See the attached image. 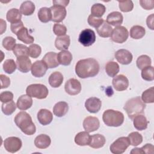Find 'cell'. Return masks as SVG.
<instances>
[{
	"mask_svg": "<svg viewBox=\"0 0 154 154\" xmlns=\"http://www.w3.org/2000/svg\"><path fill=\"white\" fill-rule=\"evenodd\" d=\"M102 102L96 97H91L87 99L85 102L86 109L90 113H96L101 108Z\"/></svg>",
	"mask_w": 154,
	"mask_h": 154,
	"instance_id": "16",
	"label": "cell"
},
{
	"mask_svg": "<svg viewBox=\"0 0 154 154\" xmlns=\"http://www.w3.org/2000/svg\"><path fill=\"white\" fill-rule=\"evenodd\" d=\"M69 110V105L67 102L61 101L57 102L53 108V112L55 116L61 117L65 116Z\"/></svg>",
	"mask_w": 154,
	"mask_h": 154,
	"instance_id": "25",
	"label": "cell"
},
{
	"mask_svg": "<svg viewBox=\"0 0 154 154\" xmlns=\"http://www.w3.org/2000/svg\"><path fill=\"white\" fill-rule=\"evenodd\" d=\"M52 3L54 5H60L66 7L68 4L69 3V1L67 0H57V1H52Z\"/></svg>",
	"mask_w": 154,
	"mask_h": 154,
	"instance_id": "56",
	"label": "cell"
},
{
	"mask_svg": "<svg viewBox=\"0 0 154 154\" xmlns=\"http://www.w3.org/2000/svg\"><path fill=\"white\" fill-rule=\"evenodd\" d=\"M50 9L52 14L51 20L54 22H61L66 16V10L65 7L62 5H54L50 7Z\"/></svg>",
	"mask_w": 154,
	"mask_h": 154,
	"instance_id": "10",
	"label": "cell"
},
{
	"mask_svg": "<svg viewBox=\"0 0 154 154\" xmlns=\"http://www.w3.org/2000/svg\"><path fill=\"white\" fill-rule=\"evenodd\" d=\"M22 27H23V22L21 20H20L16 23H11V26H10V29H11V31H12V32L16 34V33L18 32V31L19 29H20Z\"/></svg>",
	"mask_w": 154,
	"mask_h": 154,
	"instance_id": "53",
	"label": "cell"
},
{
	"mask_svg": "<svg viewBox=\"0 0 154 154\" xmlns=\"http://www.w3.org/2000/svg\"><path fill=\"white\" fill-rule=\"evenodd\" d=\"M35 5L31 1H26L22 2L20 7V11L25 16H30L35 11Z\"/></svg>",
	"mask_w": 154,
	"mask_h": 154,
	"instance_id": "33",
	"label": "cell"
},
{
	"mask_svg": "<svg viewBox=\"0 0 154 154\" xmlns=\"http://www.w3.org/2000/svg\"><path fill=\"white\" fill-rule=\"evenodd\" d=\"M17 105L13 100L7 103H2L1 106V109L2 112L6 116H10L13 114L16 109Z\"/></svg>",
	"mask_w": 154,
	"mask_h": 154,
	"instance_id": "41",
	"label": "cell"
},
{
	"mask_svg": "<svg viewBox=\"0 0 154 154\" xmlns=\"http://www.w3.org/2000/svg\"><path fill=\"white\" fill-rule=\"evenodd\" d=\"M131 153L132 154V153H137V154H139V153H144L142 149L141 148H134L132 149V150H131Z\"/></svg>",
	"mask_w": 154,
	"mask_h": 154,
	"instance_id": "58",
	"label": "cell"
},
{
	"mask_svg": "<svg viewBox=\"0 0 154 154\" xmlns=\"http://www.w3.org/2000/svg\"><path fill=\"white\" fill-rule=\"evenodd\" d=\"M119 8L122 12H129L132 10L134 8V4L132 1H118Z\"/></svg>",
	"mask_w": 154,
	"mask_h": 154,
	"instance_id": "47",
	"label": "cell"
},
{
	"mask_svg": "<svg viewBox=\"0 0 154 154\" xmlns=\"http://www.w3.org/2000/svg\"><path fill=\"white\" fill-rule=\"evenodd\" d=\"M91 136L87 131H82L78 133L75 137V142L81 146L88 145L90 141Z\"/></svg>",
	"mask_w": 154,
	"mask_h": 154,
	"instance_id": "27",
	"label": "cell"
},
{
	"mask_svg": "<svg viewBox=\"0 0 154 154\" xmlns=\"http://www.w3.org/2000/svg\"><path fill=\"white\" fill-rule=\"evenodd\" d=\"M63 76L59 72H54L49 77V83L53 88L59 87L63 83Z\"/></svg>",
	"mask_w": 154,
	"mask_h": 154,
	"instance_id": "30",
	"label": "cell"
},
{
	"mask_svg": "<svg viewBox=\"0 0 154 154\" xmlns=\"http://www.w3.org/2000/svg\"><path fill=\"white\" fill-rule=\"evenodd\" d=\"M130 142L128 137H122L117 138L110 146V151L114 154H122L124 153L129 146Z\"/></svg>",
	"mask_w": 154,
	"mask_h": 154,
	"instance_id": "6",
	"label": "cell"
},
{
	"mask_svg": "<svg viewBox=\"0 0 154 154\" xmlns=\"http://www.w3.org/2000/svg\"><path fill=\"white\" fill-rule=\"evenodd\" d=\"M78 41L84 46H90L92 45L96 41L95 32L91 29H85L79 34Z\"/></svg>",
	"mask_w": 154,
	"mask_h": 154,
	"instance_id": "8",
	"label": "cell"
},
{
	"mask_svg": "<svg viewBox=\"0 0 154 154\" xmlns=\"http://www.w3.org/2000/svg\"><path fill=\"white\" fill-rule=\"evenodd\" d=\"M99 126V120L96 117L88 116L84 120L83 127L85 131L88 132H91L97 130Z\"/></svg>",
	"mask_w": 154,
	"mask_h": 154,
	"instance_id": "15",
	"label": "cell"
},
{
	"mask_svg": "<svg viewBox=\"0 0 154 154\" xmlns=\"http://www.w3.org/2000/svg\"><path fill=\"white\" fill-rule=\"evenodd\" d=\"M3 69L8 74L13 73L16 69L17 66L13 59L6 60L2 65Z\"/></svg>",
	"mask_w": 154,
	"mask_h": 154,
	"instance_id": "44",
	"label": "cell"
},
{
	"mask_svg": "<svg viewBox=\"0 0 154 154\" xmlns=\"http://www.w3.org/2000/svg\"><path fill=\"white\" fill-rule=\"evenodd\" d=\"M16 63L17 69L22 73H27L31 69V61L27 56L17 57Z\"/></svg>",
	"mask_w": 154,
	"mask_h": 154,
	"instance_id": "17",
	"label": "cell"
},
{
	"mask_svg": "<svg viewBox=\"0 0 154 154\" xmlns=\"http://www.w3.org/2000/svg\"><path fill=\"white\" fill-rule=\"evenodd\" d=\"M103 21L104 20L102 18L94 17L91 14L88 17V23L90 26L95 28H97L98 27H99L102 24Z\"/></svg>",
	"mask_w": 154,
	"mask_h": 154,
	"instance_id": "48",
	"label": "cell"
},
{
	"mask_svg": "<svg viewBox=\"0 0 154 154\" xmlns=\"http://www.w3.org/2000/svg\"><path fill=\"white\" fill-rule=\"evenodd\" d=\"M146 34L145 28L140 25H134L130 29V36L134 39H140Z\"/></svg>",
	"mask_w": 154,
	"mask_h": 154,
	"instance_id": "34",
	"label": "cell"
},
{
	"mask_svg": "<svg viewBox=\"0 0 154 154\" xmlns=\"http://www.w3.org/2000/svg\"><path fill=\"white\" fill-rule=\"evenodd\" d=\"M48 67L45 62L42 60H38L35 61L31 67V73L36 78H41L43 76Z\"/></svg>",
	"mask_w": 154,
	"mask_h": 154,
	"instance_id": "14",
	"label": "cell"
},
{
	"mask_svg": "<svg viewBox=\"0 0 154 154\" xmlns=\"http://www.w3.org/2000/svg\"><path fill=\"white\" fill-rule=\"evenodd\" d=\"M32 99L31 97L27 94H23L20 96L17 100V107L22 111L26 110L31 107L32 105Z\"/></svg>",
	"mask_w": 154,
	"mask_h": 154,
	"instance_id": "21",
	"label": "cell"
},
{
	"mask_svg": "<svg viewBox=\"0 0 154 154\" xmlns=\"http://www.w3.org/2000/svg\"><path fill=\"white\" fill-rule=\"evenodd\" d=\"M47 67L49 69L55 68L60 64L57 60V54L54 52H49L46 53L42 58Z\"/></svg>",
	"mask_w": 154,
	"mask_h": 154,
	"instance_id": "19",
	"label": "cell"
},
{
	"mask_svg": "<svg viewBox=\"0 0 154 154\" xmlns=\"http://www.w3.org/2000/svg\"><path fill=\"white\" fill-rule=\"evenodd\" d=\"M123 20V15L119 11H112L106 17V22L114 26H120Z\"/></svg>",
	"mask_w": 154,
	"mask_h": 154,
	"instance_id": "20",
	"label": "cell"
},
{
	"mask_svg": "<svg viewBox=\"0 0 154 154\" xmlns=\"http://www.w3.org/2000/svg\"><path fill=\"white\" fill-rule=\"evenodd\" d=\"M112 84L116 90L122 91L126 90L129 86V80L123 75H119L114 77Z\"/></svg>",
	"mask_w": 154,
	"mask_h": 154,
	"instance_id": "12",
	"label": "cell"
},
{
	"mask_svg": "<svg viewBox=\"0 0 154 154\" xmlns=\"http://www.w3.org/2000/svg\"><path fill=\"white\" fill-rule=\"evenodd\" d=\"M96 31L100 37L107 38L111 36L112 28L110 25L104 20L102 24L99 27L96 28Z\"/></svg>",
	"mask_w": 154,
	"mask_h": 154,
	"instance_id": "32",
	"label": "cell"
},
{
	"mask_svg": "<svg viewBox=\"0 0 154 154\" xmlns=\"http://www.w3.org/2000/svg\"><path fill=\"white\" fill-rule=\"evenodd\" d=\"M114 56L117 61L123 65L130 64L133 58L132 55L130 51L125 49H121L116 51Z\"/></svg>",
	"mask_w": 154,
	"mask_h": 154,
	"instance_id": "13",
	"label": "cell"
},
{
	"mask_svg": "<svg viewBox=\"0 0 154 154\" xmlns=\"http://www.w3.org/2000/svg\"><path fill=\"white\" fill-rule=\"evenodd\" d=\"M102 120L108 126L118 127L124 122V115L122 112L114 109H107L102 115Z\"/></svg>",
	"mask_w": 154,
	"mask_h": 154,
	"instance_id": "4",
	"label": "cell"
},
{
	"mask_svg": "<svg viewBox=\"0 0 154 154\" xmlns=\"http://www.w3.org/2000/svg\"><path fill=\"white\" fill-rule=\"evenodd\" d=\"M53 31L54 34L58 37L63 36L66 35L67 32V28L65 25L60 24V23H55L53 26Z\"/></svg>",
	"mask_w": 154,
	"mask_h": 154,
	"instance_id": "49",
	"label": "cell"
},
{
	"mask_svg": "<svg viewBox=\"0 0 154 154\" xmlns=\"http://www.w3.org/2000/svg\"><path fill=\"white\" fill-rule=\"evenodd\" d=\"M129 36L128 29L123 26H116L112 31L111 39L117 43H123L125 42Z\"/></svg>",
	"mask_w": 154,
	"mask_h": 154,
	"instance_id": "7",
	"label": "cell"
},
{
	"mask_svg": "<svg viewBox=\"0 0 154 154\" xmlns=\"http://www.w3.org/2000/svg\"><path fill=\"white\" fill-rule=\"evenodd\" d=\"M38 19L43 23H47L52 20V14L50 8L42 7L38 11Z\"/></svg>",
	"mask_w": 154,
	"mask_h": 154,
	"instance_id": "36",
	"label": "cell"
},
{
	"mask_svg": "<svg viewBox=\"0 0 154 154\" xmlns=\"http://www.w3.org/2000/svg\"><path fill=\"white\" fill-rule=\"evenodd\" d=\"M1 34H2L3 32H5L6 30L7 24L6 22L2 19H1Z\"/></svg>",
	"mask_w": 154,
	"mask_h": 154,
	"instance_id": "57",
	"label": "cell"
},
{
	"mask_svg": "<svg viewBox=\"0 0 154 154\" xmlns=\"http://www.w3.org/2000/svg\"><path fill=\"white\" fill-rule=\"evenodd\" d=\"M106 8L104 5L96 3L93 4L91 8V15L97 17H101L104 14Z\"/></svg>",
	"mask_w": 154,
	"mask_h": 154,
	"instance_id": "37",
	"label": "cell"
},
{
	"mask_svg": "<svg viewBox=\"0 0 154 154\" xmlns=\"http://www.w3.org/2000/svg\"><path fill=\"white\" fill-rule=\"evenodd\" d=\"M120 67L117 63L115 61H109L105 65V71L110 77H114L119 72Z\"/></svg>",
	"mask_w": 154,
	"mask_h": 154,
	"instance_id": "35",
	"label": "cell"
},
{
	"mask_svg": "<svg viewBox=\"0 0 154 154\" xmlns=\"http://www.w3.org/2000/svg\"><path fill=\"white\" fill-rule=\"evenodd\" d=\"M66 92L71 96L78 94L81 91L80 82L75 78H70L67 80L64 85Z\"/></svg>",
	"mask_w": 154,
	"mask_h": 154,
	"instance_id": "11",
	"label": "cell"
},
{
	"mask_svg": "<svg viewBox=\"0 0 154 154\" xmlns=\"http://www.w3.org/2000/svg\"><path fill=\"white\" fill-rule=\"evenodd\" d=\"M22 145L21 140L16 137H10L7 138L4 142L5 149L10 153H16L19 151Z\"/></svg>",
	"mask_w": 154,
	"mask_h": 154,
	"instance_id": "9",
	"label": "cell"
},
{
	"mask_svg": "<svg viewBox=\"0 0 154 154\" xmlns=\"http://www.w3.org/2000/svg\"><path fill=\"white\" fill-rule=\"evenodd\" d=\"M51 143V138L46 134L38 135L34 140V144L35 147L41 149L48 148L50 146Z\"/></svg>",
	"mask_w": 154,
	"mask_h": 154,
	"instance_id": "22",
	"label": "cell"
},
{
	"mask_svg": "<svg viewBox=\"0 0 154 154\" xmlns=\"http://www.w3.org/2000/svg\"><path fill=\"white\" fill-rule=\"evenodd\" d=\"M13 54L17 58L22 56H29L28 48L22 44L16 45L13 49Z\"/></svg>",
	"mask_w": 154,
	"mask_h": 154,
	"instance_id": "38",
	"label": "cell"
},
{
	"mask_svg": "<svg viewBox=\"0 0 154 154\" xmlns=\"http://www.w3.org/2000/svg\"><path fill=\"white\" fill-rule=\"evenodd\" d=\"M0 79H1V89L7 88L10 85V79L8 76L3 74H1Z\"/></svg>",
	"mask_w": 154,
	"mask_h": 154,
	"instance_id": "52",
	"label": "cell"
},
{
	"mask_svg": "<svg viewBox=\"0 0 154 154\" xmlns=\"http://www.w3.org/2000/svg\"><path fill=\"white\" fill-rule=\"evenodd\" d=\"M99 64L92 58L79 60L75 66V72L78 77L85 79L94 77L99 72Z\"/></svg>",
	"mask_w": 154,
	"mask_h": 154,
	"instance_id": "1",
	"label": "cell"
},
{
	"mask_svg": "<svg viewBox=\"0 0 154 154\" xmlns=\"http://www.w3.org/2000/svg\"><path fill=\"white\" fill-rule=\"evenodd\" d=\"M2 46L7 51H13L16 46V39L11 36L6 37L2 40Z\"/></svg>",
	"mask_w": 154,
	"mask_h": 154,
	"instance_id": "45",
	"label": "cell"
},
{
	"mask_svg": "<svg viewBox=\"0 0 154 154\" xmlns=\"http://www.w3.org/2000/svg\"><path fill=\"white\" fill-rule=\"evenodd\" d=\"M16 35L18 40L25 44H31L34 41V37L29 34L28 29L24 26L19 29Z\"/></svg>",
	"mask_w": 154,
	"mask_h": 154,
	"instance_id": "26",
	"label": "cell"
},
{
	"mask_svg": "<svg viewBox=\"0 0 154 154\" xmlns=\"http://www.w3.org/2000/svg\"><path fill=\"white\" fill-rule=\"evenodd\" d=\"M106 140L103 135L97 134L91 136V139L88 146L93 149H99L102 147L105 144Z\"/></svg>",
	"mask_w": 154,
	"mask_h": 154,
	"instance_id": "23",
	"label": "cell"
},
{
	"mask_svg": "<svg viewBox=\"0 0 154 154\" xmlns=\"http://www.w3.org/2000/svg\"><path fill=\"white\" fill-rule=\"evenodd\" d=\"M141 77L142 78L147 81H152L154 79V69L153 66H148L141 71Z\"/></svg>",
	"mask_w": 154,
	"mask_h": 154,
	"instance_id": "43",
	"label": "cell"
},
{
	"mask_svg": "<svg viewBox=\"0 0 154 154\" xmlns=\"http://www.w3.org/2000/svg\"><path fill=\"white\" fill-rule=\"evenodd\" d=\"M37 119L40 124L43 126L48 125L53 120L52 113L47 109H41L37 113Z\"/></svg>",
	"mask_w": 154,
	"mask_h": 154,
	"instance_id": "18",
	"label": "cell"
},
{
	"mask_svg": "<svg viewBox=\"0 0 154 154\" xmlns=\"http://www.w3.org/2000/svg\"><path fill=\"white\" fill-rule=\"evenodd\" d=\"M72 59V54L67 50L61 51L57 54V60L59 64L63 66L70 65Z\"/></svg>",
	"mask_w": 154,
	"mask_h": 154,
	"instance_id": "28",
	"label": "cell"
},
{
	"mask_svg": "<svg viewBox=\"0 0 154 154\" xmlns=\"http://www.w3.org/2000/svg\"><path fill=\"white\" fill-rule=\"evenodd\" d=\"M137 66L139 69H143L144 68L150 66L151 65V59L146 55H142L138 57L136 61Z\"/></svg>",
	"mask_w": 154,
	"mask_h": 154,
	"instance_id": "39",
	"label": "cell"
},
{
	"mask_svg": "<svg viewBox=\"0 0 154 154\" xmlns=\"http://www.w3.org/2000/svg\"><path fill=\"white\" fill-rule=\"evenodd\" d=\"M130 144L133 146H137L140 144L143 141L142 135L138 132H132L128 135V137Z\"/></svg>",
	"mask_w": 154,
	"mask_h": 154,
	"instance_id": "42",
	"label": "cell"
},
{
	"mask_svg": "<svg viewBox=\"0 0 154 154\" xmlns=\"http://www.w3.org/2000/svg\"><path fill=\"white\" fill-rule=\"evenodd\" d=\"M146 23L149 29L152 30L154 29V14H151L147 17Z\"/></svg>",
	"mask_w": 154,
	"mask_h": 154,
	"instance_id": "55",
	"label": "cell"
},
{
	"mask_svg": "<svg viewBox=\"0 0 154 154\" xmlns=\"http://www.w3.org/2000/svg\"><path fill=\"white\" fill-rule=\"evenodd\" d=\"M14 122L22 132L28 135L35 134L36 128L31 117L25 111H20L14 117Z\"/></svg>",
	"mask_w": 154,
	"mask_h": 154,
	"instance_id": "2",
	"label": "cell"
},
{
	"mask_svg": "<svg viewBox=\"0 0 154 154\" xmlns=\"http://www.w3.org/2000/svg\"><path fill=\"white\" fill-rule=\"evenodd\" d=\"M140 4L142 8L147 10H152L154 8V1L153 0H140Z\"/></svg>",
	"mask_w": 154,
	"mask_h": 154,
	"instance_id": "51",
	"label": "cell"
},
{
	"mask_svg": "<svg viewBox=\"0 0 154 154\" xmlns=\"http://www.w3.org/2000/svg\"><path fill=\"white\" fill-rule=\"evenodd\" d=\"M144 153H153L154 147L152 144H146L141 148Z\"/></svg>",
	"mask_w": 154,
	"mask_h": 154,
	"instance_id": "54",
	"label": "cell"
},
{
	"mask_svg": "<svg viewBox=\"0 0 154 154\" xmlns=\"http://www.w3.org/2000/svg\"><path fill=\"white\" fill-rule=\"evenodd\" d=\"M133 123L135 129L138 131H143L147 128L149 122L143 115H137L133 119Z\"/></svg>",
	"mask_w": 154,
	"mask_h": 154,
	"instance_id": "29",
	"label": "cell"
},
{
	"mask_svg": "<svg viewBox=\"0 0 154 154\" xmlns=\"http://www.w3.org/2000/svg\"><path fill=\"white\" fill-rule=\"evenodd\" d=\"M141 100L144 103H151L154 102V88L152 87L145 90L141 96Z\"/></svg>",
	"mask_w": 154,
	"mask_h": 154,
	"instance_id": "40",
	"label": "cell"
},
{
	"mask_svg": "<svg viewBox=\"0 0 154 154\" xmlns=\"http://www.w3.org/2000/svg\"><path fill=\"white\" fill-rule=\"evenodd\" d=\"M6 18L8 22L14 23L21 20L22 13L19 10L13 8L9 10L6 14Z\"/></svg>",
	"mask_w": 154,
	"mask_h": 154,
	"instance_id": "31",
	"label": "cell"
},
{
	"mask_svg": "<svg viewBox=\"0 0 154 154\" xmlns=\"http://www.w3.org/2000/svg\"><path fill=\"white\" fill-rule=\"evenodd\" d=\"M29 55L33 58H37L40 56L42 52L41 47L37 44H31L29 48Z\"/></svg>",
	"mask_w": 154,
	"mask_h": 154,
	"instance_id": "46",
	"label": "cell"
},
{
	"mask_svg": "<svg viewBox=\"0 0 154 154\" xmlns=\"http://www.w3.org/2000/svg\"><path fill=\"white\" fill-rule=\"evenodd\" d=\"M26 94L31 97L43 99L47 97L49 91L48 88L42 84H33L28 85L26 89Z\"/></svg>",
	"mask_w": 154,
	"mask_h": 154,
	"instance_id": "5",
	"label": "cell"
},
{
	"mask_svg": "<svg viewBox=\"0 0 154 154\" xmlns=\"http://www.w3.org/2000/svg\"><path fill=\"white\" fill-rule=\"evenodd\" d=\"M70 43V37L68 35L57 37L55 41V46L58 50L64 51L68 49Z\"/></svg>",
	"mask_w": 154,
	"mask_h": 154,
	"instance_id": "24",
	"label": "cell"
},
{
	"mask_svg": "<svg viewBox=\"0 0 154 154\" xmlns=\"http://www.w3.org/2000/svg\"><path fill=\"white\" fill-rule=\"evenodd\" d=\"M146 106L141 97L137 96L128 100L126 102L123 109L126 111L129 118L133 120L135 116L144 112Z\"/></svg>",
	"mask_w": 154,
	"mask_h": 154,
	"instance_id": "3",
	"label": "cell"
},
{
	"mask_svg": "<svg viewBox=\"0 0 154 154\" xmlns=\"http://www.w3.org/2000/svg\"><path fill=\"white\" fill-rule=\"evenodd\" d=\"M13 94L11 91H3L0 94V100L2 103H7L13 100Z\"/></svg>",
	"mask_w": 154,
	"mask_h": 154,
	"instance_id": "50",
	"label": "cell"
}]
</instances>
